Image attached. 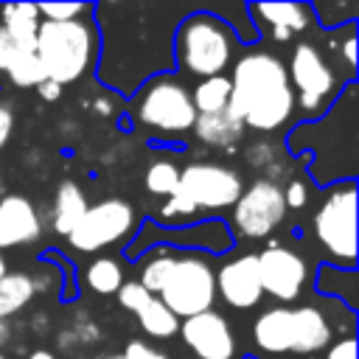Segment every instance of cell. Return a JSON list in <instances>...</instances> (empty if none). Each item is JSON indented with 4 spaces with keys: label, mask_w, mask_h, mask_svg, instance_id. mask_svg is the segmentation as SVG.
<instances>
[{
    "label": "cell",
    "mask_w": 359,
    "mask_h": 359,
    "mask_svg": "<svg viewBox=\"0 0 359 359\" xmlns=\"http://www.w3.org/2000/svg\"><path fill=\"white\" fill-rule=\"evenodd\" d=\"M255 261H258V278L264 294H272L280 303H292L303 294V286L309 280V266L294 250L283 244H269L255 255Z\"/></svg>",
    "instance_id": "7c38bea8"
},
{
    "label": "cell",
    "mask_w": 359,
    "mask_h": 359,
    "mask_svg": "<svg viewBox=\"0 0 359 359\" xmlns=\"http://www.w3.org/2000/svg\"><path fill=\"white\" fill-rule=\"evenodd\" d=\"M101 359H121V356H101Z\"/></svg>",
    "instance_id": "60d3db41"
},
{
    "label": "cell",
    "mask_w": 359,
    "mask_h": 359,
    "mask_svg": "<svg viewBox=\"0 0 359 359\" xmlns=\"http://www.w3.org/2000/svg\"><path fill=\"white\" fill-rule=\"evenodd\" d=\"M132 227H135L132 205L118 196H109L95 205H87L81 222L67 238H70V247H76L79 252H98L121 241L126 233H132Z\"/></svg>",
    "instance_id": "30bf717a"
},
{
    "label": "cell",
    "mask_w": 359,
    "mask_h": 359,
    "mask_svg": "<svg viewBox=\"0 0 359 359\" xmlns=\"http://www.w3.org/2000/svg\"><path fill=\"white\" fill-rule=\"evenodd\" d=\"M84 280L93 292L98 294H112L121 289L123 283V269L115 258H95L87 269H84Z\"/></svg>",
    "instance_id": "603a6c76"
},
{
    "label": "cell",
    "mask_w": 359,
    "mask_h": 359,
    "mask_svg": "<svg viewBox=\"0 0 359 359\" xmlns=\"http://www.w3.org/2000/svg\"><path fill=\"white\" fill-rule=\"evenodd\" d=\"M286 76H289V84L294 93V107H300L306 118L323 115L325 104L339 93V81H337L331 65L311 42L294 45Z\"/></svg>",
    "instance_id": "ba28073f"
},
{
    "label": "cell",
    "mask_w": 359,
    "mask_h": 359,
    "mask_svg": "<svg viewBox=\"0 0 359 359\" xmlns=\"http://www.w3.org/2000/svg\"><path fill=\"white\" fill-rule=\"evenodd\" d=\"M135 118L151 132L182 135L196 121V109L191 104V90L171 73L154 76L140 90Z\"/></svg>",
    "instance_id": "8992f818"
},
{
    "label": "cell",
    "mask_w": 359,
    "mask_h": 359,
    "mask_svg": "<svg viewBox=\"0 0 359 359\" xmlns=\"http://www.w3.org/2000/svg\"><path fill=\"white\" fill-rule=\"evenodd\" d=\"M331 342V323L317 306H278L258 314L252 345L266 356H306Z\"/></svg>",
    "instance_id": "7a4b0ae2"
},
{
    "label": "cell",
    "mask_w": 359,
    "mask_h": 359,
    "mask_svg": "<svg viewBox=\"0 0 359 359\" xmlns=\"http://www.w3.org/2000/svg\"><path fill=\"white\" fill-rule=\"evenodd\" d=\"M191 129H194L196 140H202L205 146H213V149H233L236 143H241V137L247 132L244 123L230 109H222L213 115H196Z\"/></svg>",
    "instance_id": "e0dca14e"
},
{
    "label": "cell",
    "mask_w": 359,
    "mask_h": 359,
    "mask_svg": "<svg viewBox=\"0 0 359 359\" xmlns=\"http://www.w3.org/2000/svg\"><path fill=\"white\" fill-rule=\"evenodd\" d=\"M28 359H56L50 351H45V348H39V351H31L28 353Z\"/></svg>",
    "instance_id": "f35d334b"
},
{
    "label": "cell",
    "mask_w": 359,
    "mask_h": 359,
    "mask_svg": "<svg viewBox=\"0 0 359 359\" xmlns=\"http://www.w3.org/2000/svg\"><path fill=\"white\" fill-rule=\"evenodd\" d=\"M34 294H36V283L31 275L6 272L0 278V320H8L14 311L25 309Z\"/></svg>",
    "instance_id": "ffe728a7"
},
{
    "label": "cell",
    "mask_w": 359,
    "mask_h": 359,
    "mask_svg": "<svg viewBox=\"0 0 359 359\" xmlns=\"http://www.w3.org/2000/svg\"><path fill=\"white\" fill-rule=\"evenodd\" d=\"M36 59L45 70V79L56 84L79 81L95 62L98 34L87 20H67V22H39L36 31Z\"/></svg>",
    "instance_id": "3957f363"
},
{
    "label": "cell",
    "mask_w": 359,
    "mask_h": 359,
    "mask_svg": "<svg viewBox=\"0 0 359 359\" xmlns=\"http://www.w3.org/2000/svg\"><path fill=\"white\" fill-rule=\"evenodd\" d=\"M182 342L194 351L196 359H233L236 356V337L224 314L219 311H202L180 323Z\"/></svg>",
    "instance_id": "4fadbf2b"
},
{
    "label": "cell",
    "mask_w": 359,
    "mask_h": 359,
    "mask_svg": "<svg viewBox=\"0 0 359 359\" xmlns=\"http://www.w3.org/2000/svg\"><path fill=\"white\" fill-rule=\"evenodd\" d=\"M121 359H168V356L160 353V351H154L151 345H146V342H140V339H132V342L123 348Z\"/></svg>",
    "instance_id": "4dcf8cb0"
},
{
    "label": "cell",
    "mask_w": 359,
    "mask_h": 359,
    "mask_svg": "<svg viewBox=\"0 0 359 359\" xmlns=\"http://www.w3.org/2000/svg\"><path fill=\"white\" fill-rule=\"evenodd\" d=\"M311 227L323 250L345 269H353L356 264V188L353 182L337 185L320 202L311 219Z\"/></svg>",
    "instance_id": "52a82bcc"
},
{
    "label": "cell",
    "mask_w": 359,
    "mask_h": 359,
    "mask_svg": "<svg viewBox=\"0 0 359 359\" xmlns=\"http://www.w3.org/2000/svg\"><path fill=\"white\" fill-rule=\"evenodd\" d=\"M230 104L227 109L244 123V129L275 132L294 112V93L286 76V65L269 50H250L233 65Z\"/></svg>",
    "instance_id": "6da1fadb"
},
{
    "label": "cell",
    "mask_w": 359,
    "mask_h": 359,
    "mask_svg": "<svg viewBox=\"0 0 359 359\" xmlns=\"http://www.w3.org/2000/svg\"><path fill=\"white\" fill-rule=\"evenodd\" d=\"M342 56H345L348 70H353V65H356V36H353V31H348V36L342 42Z\"/></svg>",
    "instance_id": "d590c367"
},
{
    "label": "cell",
    "mask_w": 359,
    "mask_h": 359,
    "mask_svg": "<svg viewBox=\"0 0 359 359\" xmlns=\"http://www.w3.org/2000/svg\"><path fill=\"white\" fill-rule=\"evenodd\" d=\"M0 359H6V356H3V353H0Z\"/></svg>",
    "instance_id": "b9f144b4"
},
{
    "label": "cell",
    "mask_w": 359,
    "mask_h": 359,
    "mask_svg": "<svg viewBox=\"0 0 359 359\" xmlns=\"http://www.w3.org/2000/svg\"><path fill=\"white\" fill-rule=\"evenodd\" d=\"M137 323H140V328H143L149 337H154V339H171V337H177V331H180V320L160 303V297H151V300L137 311Z\"/></svg>",
    "instance_id": "7402d4cb"
},
{
    "label": "cell",
    "mask_w": 359,
    "mask_h": 359,
    "mask_svg": "<svg viewBox=\"0 0 359 359\" xmlns=\"http://www.w3.org/2000/svg\"><path fill=\"white\" fill-rule=\"evenodd\" d=\"M177 191L194 202L196 210L233 208L244 191L238 171L222 163H191L180 171Z\"/></svg>",
    "instance_id": "9c48e42d"
},
{
    "label": "cell",
    "mask_w": 359,
    "mask_h": 359,
    "mask_svg": "<svg viewBox=\"0 0 359 359\" xmlns=\"http://www.w3.org/2000/svg\"><path fill=\"white\" fill-rule=\"evenodd\" d=\"M42 233L39 213L28 196L8 194L0 199V252L36 241Z\"/></svg>",
    "instance_id": "9a60e30c"
},
{
    "label": "cell",
    "mask_w": 359,
    "mask_h": 359,
    "mask_svg": "<svg viewBox=\"0 0 359 359\" xmlns=\"http://www.w3.org/2000/svg\"><path fill=\"white\" fill-rule=\"evenodd\" d=\"M11 132H14V112H11V107H8V104H3V101H0V149L8 143Z\"/></svg>",
    "instance_id": "d6a6232c"
},
{
    "label": "cell",
    "mask_w": 359,
    "mask_h": 359,
    "mask_svg": "<svg viewBox=\"0 0 359 359\" xmlns=\"http://www.w3.org/2000/svg\"><path fill=\"white\" fill-rule=\"evenodd\" d=\"M8 272V266H6V258H3V252H0V278Z\"/></svg>",
    "instance_id": "ab89813d"
},
{
    "label": "cell",
    "mask_w": 359,
    "mask_h": 359,
    "mask_svg": "<svg viewBox=\"0 0 359 359\" xmlns=\"http://www.w3.org/2000/svg\"><path fill=\"white\" fill-rule=\"evenodd\" d=\"M84 210H87L84 191L73 180H65L56 188V196H53V230L59 236H70L76 230V224L81 222Z\"/></svg>",
    "instance_id": "d6986e66"
},
{
    "label": "cell",
    "mask_w": 359,
    "mask_h": 359,
    "mask_svg": "<svg viewBox=\"0 0 359 359\" xmlns=\"http://www.w3.org/2000/svg\"><path fill=\"white\" fill-rule=\"evenodd\" d=\"M17 50H20V48H17V45L6 36V31L0 28V70H3V73H6V67H8V62L14 59ZM22 50H25V48H22Z\"/></svg>",
    "instance_id": "836d02e7"
},
{
    "label": "cell",
    "mask_w": 359,
    "mask_h": 359,
    "mask_svg": "<svg viewBox=\"0 0 359 359\" xmlns=\"http://www.w3.org/2000/svg\"><path fill=\"white\" fill-rule=\"evenodd\" d=\"M216 294L238 311L255 309L264 297L261 292V278H258V261L252 252L236 255L227 264L216 269Z\"/></svg>",
    "instance_id": "5bb4252c"
},
{
    "label": "cell",
    "mask_w": 359,
    "mask_h": 359,
    "mask_svg": "<svg viewBox=\"0 0 359 359\" xmlns=\"http://www.w3.org/2000/svg\"><path fill=\"white\" fill-rule=\"evenodd\" d=\"M93 107L98 109V115H109V112H112V107H109V101H104V98H98V101H95Z\"/></svg>",
    "instance_id": "74e56055"
},
{
    "label": "cell",
    "mask_w": 359,
    "mask_h": 359,
    "mask_svg": "<svg viewBox=\"0 0 359 359\" xmlns=\"http://www.w3.org/2000/svg\"><path fill=\"white\" fill-rule=\"evenodd\" d=\"M8 339H11V325H8V320H0V348H3Z\"/></svg>",
    "instance_id": "8d00e7d4"
},
{
    "label": "cell",
    "mask_w": 359,
    "mask_h": 359,
    "mask_svg": "<svg viewBox=\"0 0 359 359\" xmlns=\"http://www.w3.org/2000/svg\"><path fill=\"white\" fill-rule=\"evenodd\" d=\"M171 264H174V252L151 250V252H149V258L143 261V269H140V280H137V283H140L149 294L160 292V289H163V283H165V275H168Z\"/></svg>",
    "instance_id": "d4e9b609"
},
{
    "label": "cell",
    "mask_w": 359,
    "mask_h": 359,
    "mask_svg": "<svg viewBox=\"0 0 359 359\" xmlns=\"http://www.w3.org/2000/svg\"><path fill=\"white\" fill-rule=\"evenodd\" d=\"M238 45V36L233 34L230 22H222L216 14L196 11L182 20V25L174 34V56L177 62L199 76H224V67L233 62V50Z\"/></svg>",
    "instance_id": "277c9868"
},
{
    "label": "cell",
    "mask_w": 359,
    "mask_h": 359,
    "mask_svg": "<svg viewBox=\"0 0 359 359\" xmlns=\"http://www.w3.org/2000/svg\"><path fill=\"white\" fill-rule=\"evenodd\" d=\"M146 191L154 196H171L180 182V168L171 160H154L146 168Z\"/></svg>",
    "instance_id": "484cf974"
},
{
    "label": "cell",
    "mask_w": 359,
    "mask_h": 359,
    "mask_svg": "<svg viewBox=\"0 0 359 359\" xmlns=\"http://www.w3.org/2000/svg\"><path fill=\"white\" fill-rule=\"evenodd\" d=\"M157 297L177 320L180 317L188 320L194 314L210 311L216 300V272L202 255H194V252L174 255V264Z\"/></svg>",
    "instance_id": "5b68a950"
},
{
    "label": "cell",
    "mask_w": 359,
    "mask_h": 359,
    "mask_svg": "<svg viewBox=\"0 0 359 359\" xmlns=\"http://www.w3.org/2000/svg\"><path fill=\"white\" fill-rule=\"evenodd\" d=\"M6 76L11 79V84L17 87H36L39 81H45V70L36 59V50H17L14 59L6 67Z\"/></svg>",
    "instance_id": "cb8c5ba5"
},
{
    "label": "cell",
    "mask_w": 359,
    "mask_h": 359,
    "mask_svg": "<svg viewBox=\"0 0 359 359\" xmlns=\"http://www.w3.org/2000/svg\"><path fill=\"white\" fill-rule=\"evenodd\" d=\"M115 294H118L121 306H123L126 311H132V314H137V311H140V309L154 297V294H149L137 280H123V283H121V289H118Z\"/></svg>",
    "instance_id": "83f0119b"
},
{
    "label": "cell",
    "mask_w": 359,
    "mask_h": 359,
    "mask_svg": "<svg viewBox=\"0 0 359 359\" xmlns=\"http://www.w3.org/2000/svg\"><path fill=\"white\" fill-rule=\"evenodd\" d=\"M283 191V202H286V210L292 208V210H300L306 202H309V188H306V182L303 180H289V185L286 188H280Z\"/></svg>",
    "instance_id": "f546056e"
},
{
    "label": "cell",
    "mask_w": 359,
    "mask_h": 359,
    "mask_svg": "<svg viewBox=\"0 0 359 359\" xmlns=\"http://www.w3.org/2000/svg\"><path fill=\"white\" fill-rule=\"evenodd\" d=\"M194 213H196L194 202H191L188 196H182L180 191H174V194L163 202V208H160V216H163V219H188V216H194Z\"/></svg>",
    "instance_id": "f1b7e54d"
},
{
    "label": "cell",
    "mask_w": 359,
    "mask_h": 359,
    "mask_svg": "<svg viewBox=\"0 0 359 359\" xmlns=\"http://www.w3.org/2000/svg\"><path fill=\"white\" fill-rule=\"evenodd\" d=\"M286 216L283 191L275 180H255L233 205V227L241 238H266Z\"/></svg>",
    "instance_id": "8fae6325"
},
{
    "label": "cell",
    "mask_w": 359,
    "mask_h": 359,
    "mask_svg": "<svg viewBox=\"0 0 359 359\" xmlns=\"http://www.w3.org/2000/svg\"><path fill=\"white\" fill-rule=\"evenodd\" d=\"M250 14L272 25L275 42H289L294 34L311 28L314 22V8L306 3H261V6H250Z\"/></svg>",
    "instance_id": "2e32d148"
},
{
    "label": "cell",
    "mask_w": 359,
    "mask_h": 359,
    "mask_svg": "<svg viewBox=\"0 0 359 359\" xmlns=\"http://www.w3.org/2000/svg\"><path fill=\"white\" fill-rule=\"evenodd\" d=\"M325 359H356V339L353 337H342L339 342H334L328 348Z\"/></svg>",
    "instance_id": "1f68e13d"
},
{
    "label": "cell",
    "mask_w": 359,
    "mask_h": 359,
    "mask_svg": "<svg viewBox=\"0 0 359 359\" xmlns=\"http://www.w3.org/2000/svg\"><path fill=\"white\" fill-rule=\"evenodd\" d=\"M3 31L6 36L25 50H34L36 45V31H39V6L34 3H6L0 8Z\"/></svg>",
    "instance_id": "ac0fdd59"
},
{
    "label": "cell",
    "mask_w": 359,
    "mask_h": 359,
    "mask_svg": "<svg viewBox=\"0 0 359 359\" xmlns=\"http://www.w3.org/2000/svg\"><path fill=\"white\" fill-rule=\"evenodd\" d=\"M36 93H39V98H42V101H56V98L62 95V84H56V81L45 79V81H39V84H36Z\"/></svg>",
    "instance_id": "e575fe53"
},
{
    "label": "cell",
    "mask_w": 359,
    "mask_h": 359,
    "mask_svg": "<svg viewBox=\"0 0 359 359\" xmlns=\"http://www.w3.org/2000/svg\"><path fill=\"white\" fill-rule=\"evenodd\" d=\"M191 104L196 115H213L227 109L230 104V79L227 76H210L199 79V84L191 90Z\"/></svg>",
    "instance_id": "44dd1931"
},
{
    "label": "cell",
    "mask_w": 359,
    "mask_h": 359,
    "mask_svg": "<svg viewBox=\"0 0 359 359\" xmlns=\"http://www.w3.org/2000/svg\"><path fill=\"white\" fill-rule=\"evenodd\" d=\"M84 11H93L87 3H42L39 6V17H45L48 22H67V20H79Z\"/></svg>",
    "instance_id": "4316f807"
}]
</instances>
